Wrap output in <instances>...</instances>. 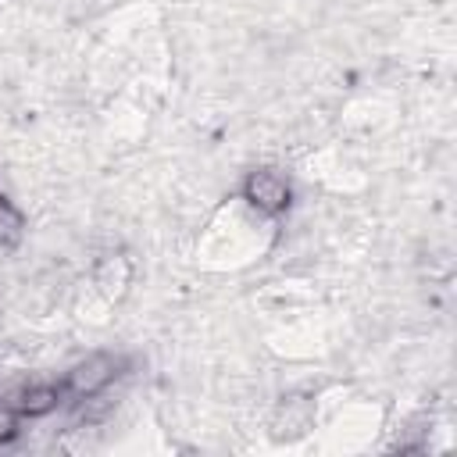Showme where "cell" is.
Returning <instances> with one entry per match:
<instances>
[{
  "instance_id": "1",
  "label": "cell",
  "mask_w": 457,
  "mask_h": 457,
  "mask_svg": "<svg viewBox=\"0 0 457 457\" xmlns=\"http://www.w3.org/2000/svg\"><path fill=\"white\" fill-rule=\"evenodd\" d=\"M125 357L121 353H89L86 361H79L64 378H61V389H64V400H93L100 396L121 371H125Z\"/></svg>"
},
{
  "instance_id": "2",
  "label": "cell",
  "mask_w": 457,
  "mask_h": 457,
  "mask_svg": "<svg viewBox=\"0 0 457 457\" xmlns=\"http://www.w3.org/2000/svg\"><path fill=\"white\" fill-rule=\"evenodd\" d=\"M243 200L253 207V211H261V214H268V218H275V214H286L289 211V204H293V186H289V179L282 175V171H275V168H257V171H250L246 179H243Z\"/></svg>"
},
{
  "instance_id": "3",
  "label": "cell",
  "mask_w": 457,
  "mask_h": 457,
  "mask_svg": "<svg viewBox=\"0 0 457 457\" xmlns=\"http://www.w3.org/2000/svg\"><path fill=\"white\" fill-rule=\"evenodd\" d=\"M4 403L18 418H43V414H50L64 403V389H61V382H29V386L11 389L4 396Z\"/></svg>"
},
{
  "instance_id": "4",
  "label": "cell",
  "mask_w": 457,
  "mask_h": 457,
  "mask_svg": "<svg viewBox=\"0 0 457 457\" xmlns=\"http://www.w3.org/2000/svg\"><path fill=\"white\" fill-rule=\"evenodd\" d=\"M21 232H25V221H21L18 207L0 193V246H4V250L18 246V243H21Z\"/></svg>"
},
{
  "instance_id": "5",
  "label": "cell",
  "mask_w": 457,
  "mask_h": 457,
  "mask_svg": "<svg viewBox=\"0 0 457 457\" xmlns=\"http://www.w3.org/2000/svg\"><path fill=\"white\" fill-rule=\"evenodd\" d=\"M18 436V414L0 400V443H11Z\"/></svg>"
}]
</instances>
